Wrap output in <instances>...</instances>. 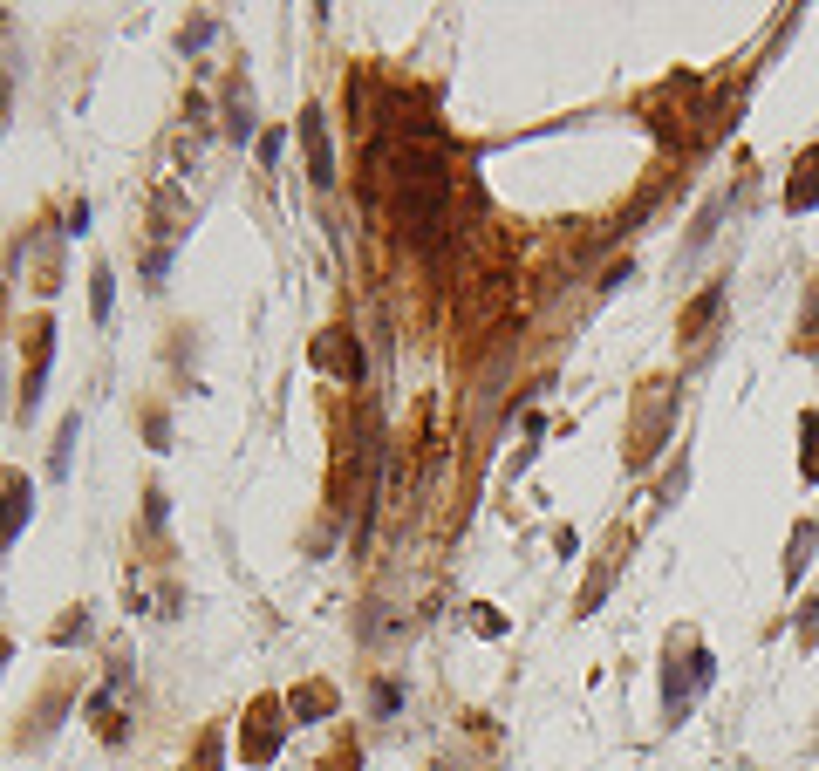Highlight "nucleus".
<instances>
[{
  "label": "nucleus",
  "mask_w": 819,
  "mask_h": 771,
  "mask_svg": "<svg viewBox=\"0 0 819 771\" xmlns=\"http://www.w3.org/2000/svg\"><path fill=\"white\" fill-rule=\"evenodd\" d=\"M28 512H35V485H28L21 471H7V478H0V553L14 546V533H21Z\"/></svg>",
  "instance_id": "f257e3e1"
},
{
  "label": "nucleus",
  "mask_w": 819,
  "mask_h": 771,
  "mask_svg": "<svg viewBox=\"0 0 819 771\" xmlns=\"http://www.w3.org/2000/svg\"><path fill=\"white\" fill-rule=\"evenodd\" d=\"M48 355H55V321H35V355H28V376H21V417H35V410H41Z\"/></svg>",
  "instance_id": "f03ea898"
},
{
  "label": "nucleus",
  "mask_w": 819,
  "mask_h": 771,
  "mask_svg": "<svg viewBox=\"0 0 819 771\" xmlns=\"http://www.w3.org/2000/svg\"><path fill=\"white\" fill-rule=\"evenodd\" d=\"M273 717H280V703L260 696V703H253V724H246V737H239V751H246L253 765H267L273 751H280V724H273Z\"/></svg>",
  "instance_id": "7ed1b4c3"
},
{
  "label": "nucleus",
  "mask_w": 819,
  "mask_h": 771,
  "mask_svg": "<svg viewBox=\"0 0 819 771\" xmlns=\"http://www.w3.org/2000/svg\"><path fill=\"white\" fill-rule=\"evenodd\" d=\"M301 144H308V171H314V185L328 192V185H335V157H328V130H321V110H301Z\"/></svg>",
  "instance_id": "20e7f679"
},
{
  "label": "nucleus",
  "mask_w": 819,
  "mask_h": 771,
  "mask_svg": "<svg viewBox=\"0 0 819 771\" xmlns=\"http://www.w3.org/2000/svg\"><path fill=\"white\" fill-rule=\"evenodd\" d=\"M813 526H799V533H792V546H785V580H806V567H813Z\"/></svg>",
  "instance_id": "39448f33"
},
{
  "label": "nucleus",
  "mask_w": 819,
  "mask_h": 771,
  "mask_svg": "<svg viewBox=\"0 0 819 771\" xmlns=\"http://www.w3.org/2000/svg\"><path fill=\"white\" fill-rule=\"evenodd\" d=\"M724 314V287H703L697 301H690V314H683V335H697L703 321H717Z\"/></svg>",
  "instance_id": "423d86ee"
},
{
  "label": "nucleus",
  "mask_w": 819,
  "mask_h": 771,
  "mask_svg": "<svg viewBox=\"0 0 819 771\" xmlns=\"http://www.w3.org/2000/svg\"><path fill=\"white\" fill-rule=\"evenodd\" d=\"M76 430H82V417H62V430H55V458H48V471H55V478H69V451H76Z\"/></svg>",
  "instance_id": "0eeeda50"
},
{
  "label": "nucleus",
  "mask_w": 819,
  "mask_h": 771,
  "mask_svg": "<svg viewBox=\"0 0 819 771\" xmlns=\"http://www.w3.org/2000/svg\"><path fill=\"white\" fill-rule=\"evenodd\" d=\"M328 710H335V696L321 690V683H314V690H301V696H294V717H328Z\"/></svg>",
  "instance_id": "6e6552de"
},
{
  "label": "nucleus",
  "mask_w": 819,
  "mask_h": 771,
  "mask_svg": "<svg viewBox=\"0 0 819 771\" xmlns=\"http://www.w3.org/2000/svg\"><path fill=\"white\" fill-rule=\"evenodd\" d=\"M799 437H806V471L819 478V417H799Z\"/></svg>",
  "instance_id": "1a4fd4ad"
},
{
  "label": "nucleus",
  "mask_w": 819,
  "mask_h": 771,
  "mask_svg": "<svg viewBox=\"0 0 819 771\" xmlns=\"http://www.w3.org/2000/svg\"><path fill=\"white\" fill-rule=\"evenodd\" d=\"M89 301H96V314H110V273H96V280H89Z\"/></svg>",
  "instance_id": "9d476101"
},
{
  "label": "nucleus",
  "mask_w": 819,
  "mask_h": 771,
  "mask_svg": "<svg viewBox=\"0 0 819 771\" xmlns=\"http://www.w3.org/2000/svg\"><path fill=\"white\" fill-rule=\"evenodd\" d=\"M198 771H219V731H212L205 744H198Z\"/></svg>",
  "instance_id": "9b49d317"
},
{
  "label": "nucleus",
  "mask_w": 819,
  "mask_h": 771,
  "mask_svg": "<svg viewBox=\"0 0 819 771\" xmlns=\"http://www.w3.org/2000/svg\"><path fill=\"white\" fill-rule=\"evenodd\" d=\"M0 116H7V82H0Z\"/></svg>",
  "instance_id": "f8f14e48"
}]
</instances>
